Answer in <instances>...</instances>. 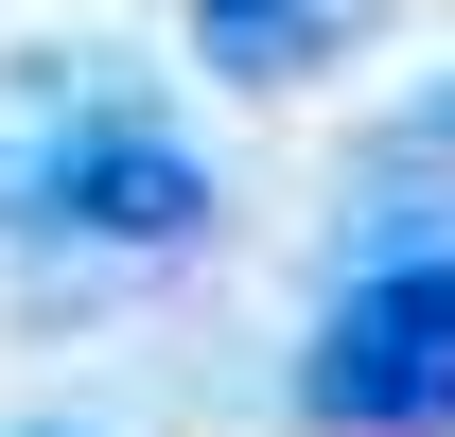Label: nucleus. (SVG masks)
Listing matches in <instances>:
<instances>
[{"instance_id": "obj_5", "label": "nucleus", "mask_w": 455, "mask_h": 437, "mask_svg": "<svg viewBox=\"0 0 455 437\" xmlns=\"http://www.w3.org/2000/svg\"><path fill=\"white\" fill-rule=\"evenodd\" d=\"M0 437H88V420H0Z\"/></svg>"}, {"instance_id": "obj_4", "label": "nucleus", "mask_w": 455, "mask_h": 437, "mask_svg": "<svg viewBox=\"0 0 455 437\" xmlns=\"http://www.w3.org/2000/svg\"><path fill=\"white\" fill-rule=\"evenodd\" d=\"M403 158H438V175H455V70L420 88V106H403Z\"/></svg>"}, {"instance_id": "obj_2", "label": "nucleus", "mask_w": 455, "mask_h": 437, "mask_svg": "<svg viewBox=\"0 0 455 437\" xmlns=\"http://www.w3.org/2000/svg\"><path fill=\"white\" fill-rule=\"evenodd\" d=\"M315 437H455V245H386L298 350Z\"/></svg>"}, {"instance_id": "obj_1", "label": "nucleus", "mask_w": 455, "mask_h": 437, "mask_svg": "<svg viewBox=\"0 0 455 437\" xmlns=\"http://www.w3.org/2000/svg\"><path fill=\"white\" fill-rule=\"evenodd\" d=\"M0 227L175 263V245H211V158H193L140 88H88L70 53H36L0 88Z\"/></svg>"}, {"instance_id": "obj_3", "label": "nucleus", "mask_w": 455, "mask_h": 437, "mask_svg": "<svg viewBox=\"0 0 455 437\" xmlns=\"http://www.w3.org/2000/svg\"><path fill=\"white\" fill-rule=\"evenodd\" d=\"M386 18L403 0H193V53H211L228 88H315V70H350Z\"/></svg>"}]
</instances>
